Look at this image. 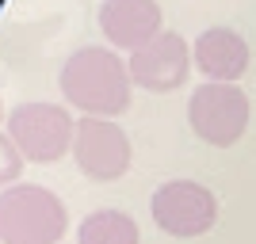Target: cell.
<instances>
[{"mask_svg": "<svg viewBox=\"0 0 256 244\" xmlns=\"http://www.w3.org/2000/svg\"><path fill=\"white\" fill-rule=\"evenodd\" d=\"M130 69L115 50L107 46H84L76 50L62 69V92L84 115L111 118L130 107Z\"/></svg>", "mask_w": 256, "mask_h": 244, "instance_id": "obj_1", "label": "cell"}, {"mask_svg": "<svg viewBox=\"0 0 256 244\" xmlns=\"http://www.w3.org/2000/svg\"><path fill=\"white\" fill-rule=\"evenodd\" d=\"M62 199L34 183H12L0 191V241L4 244H58L65 233Z\"/></svg>", "mask_w": 256, "mask_h": 244, "instance_id": "obj_2", "label": "cell"}, {"mask_svg": "<svg viewBox=\"0 0 256 244\" xmlns=\"http://www.w3.org/2000/svg\"><path fill=\"white\" fill-rule=\"evenodd\" d=\"M76 122L58 103H20L8 115V138L31 164H54L73 153Z\"/></svg>", "mask_w": 256, "mask_h": 244, "instance_id": "obj_3", "label": "cell"}, {"mask_svg": "<svg viewBox=\"0 0 256 244\" xmlns=\"http://www.w3.org/2000/svg\"><path fill=\"white\" fill-rule=\"evenodd\" d=\"M188 122L206 145H234L245 138L248 130V96L237 84H214L206 80L195 88L192 103H188Z\"/></svg>", "mask_w": 256, "mask_h": 244, "instance_id": "obj_4", "label": "cell"}, {"mask_svg": "<svg viewBox=\"0 0 256 244\" xmlns=\"http://www.w3.org/2000/svg\"><path fill=\"white\" fill-rule=\"evenodd\" d=\"M153 222L168 237H199L218 222V199L203 183L172 180L153 195Z\"/></svg>", "mask_w": 256, "mask_h": 244, "instance_id": "obj_5", "label": "cell"}, {"mask_svg": "<svg viewBox=\"0 0 256 244\" xmlns=\"http://www.w3.org/2000/svg\"><path fill=\"white\" fill-rule=\"evenodd\" d=\"M73 157H76V168L92 180H104V183L118 180L130 168V138L111 118L84 115L73 134Z\"/></svg>", "mask_w": 256, "mask_h": 244, "instance_id": "obj_6", "label": "cell"}, {"mask_svg": "<svg viewBox=\"0 0 256 244\" xmlns=\"http://www.w3.org/2000/svg\"><path fill=\"white\" fill-rule=\"evenodd\" d=\"M192 50L176 31H160L157 38H150L146 46L130 53V80L146 92H176L192 73Z\"/></svg>", "mask_w": 256, "mask_h": 244, "instance_id": "obj_7", "label": "cell"}, {"mask_svg": "<svg viewBox=\"0 0 256 244\" xmlns=\"http://www.w3.org/2000/svg\"><path fill=\"white\" fill-rule=\"evenodd\" d=\"M100 31L118 50H138L160 34V4L157 0H104L100 4Z\"/></svg>", "mask_w": 256, "mask_h": 244, "instance_id": "obj_8", "label": "cell"}, {"mask_svg": "<svg viewBox=\"0 0 256 244\" xmlns=\"http://www.w3.org/2000/svg\"><path fill=\"white\" fill-rule=\"evenodd\" d=\"M192 61L206 80H214V84H234L237 76H245V69H248V46H245V38L237 31H230V27H210V31H203L195 38Z\"/></svg>", "mask_w": 256, "mask_h": 244, "instance_id": "obj_9", "label": "cell"}, {"mask_svg": "<svg viewBox=\"0 0 256 244\" xmlns=\"http://www.w3.org/2000/svg\"><path fill=\"white\" fill-rule=\"evenodd\" d=\"M76 241L80 244H138V225L122 210H96L80 222Z\"/></svg>", "mask_w": 256, "mask_h": 244, "instance_id": "obj_10", "label": "cell"}, {"mask_svg": "<svg viewBox=\"0 0 256 244\" xmlns=\"http://www.w3.org/2000/svg\"><path fill=\"white\" fill-rule=\"evenodd\" d=\"M23 172V153L12 138H0V187H12Z\"/></svg>", "mask_w": 256, "mask_h": 244, "instance_id": "obj_11", "label": "cell"}, {"mask_svg": "<svg viewBox=\"0 0 256 244\" xmlns=\"http://www.w3.org/2000/svg\"><path fill=\"white\" fill-rule=\"evenodd\" d=\"M0 122H4V103H0Z\"/></svg>", "mask_w": 256, "mask_h": 244, "instance_id": "obj_12", "label": "cell"}]
</instances>
